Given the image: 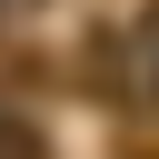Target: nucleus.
Here are the masks:
<instances>
[{"label": "nucleus", "instance_id": "obj_1", "mask_svg": "<svg viewBox=\"0 0 159 159\" xmlns=\"http://www.w3.org/2000/svg\"><path fill=\"white\" fill-rule=\"evenodd\" d=\"M0 159H40V129L30 119H0Z\"/></svg>", "mask_w": 159, "mask_h": 159}]
</instances>
